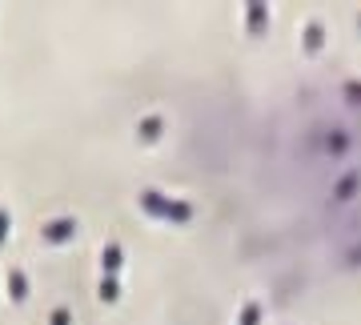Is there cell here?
I'll return each instance as SVG.
<instances>
[{
  "label": "cell",
  "mask_w": 361,
  "mask_h": 325,
  "mask_svg": "<svg viewBox=\"0 0 361 325\" xmlns=\"http://www.w3.org/2000/svg\"><path fill=\"white\" fill-rule=\"evenodd\" d=\"M141 209L149 217H161V221H173V225H185L193 217V205H189V201H169V197H161L157 189H145L141 193Z\"/></svg>",
  "instance_id": "obj_1"
},
{
  "label": "cell",
  "mask_w": 361,
  "mask_h": 325,
  "mask_svg": "<svg viewBox=\"0 0 361 325\" xmlns=\"http://www.w3.org/2000/svg\"><path fill=\"white\" fill-rule=\"evenodd\" d=\"M101 265H104L101 281H116V277H121V265H125V249H121V241H109V245H104Z\"/></svg>",
  "instance_id": "obj_2"
},
{
  "label": "cell",
  "mask_w": 361,
  "mask_h": 325,
  "mask_svg": "<svg viewBox=\"0 0 361 325\" xmlns=\"http://www.w3.org/2000/svg\"><path fill=\"white\" fill-rule=\"evenodd\" d=\"M73 233H77V221H73V217H61V221H49V225H44V241H52V245L68 241Z\"/></svg>",
  "instance_id": "obj_3"
},
{
  "label": "cell",
  "mask_w": 361,
  "mask_h": 325,
  "mask_svg": "<svg viewBox=\"0 0 361 325\" xmlns=\"http://www.w3.org/2000/svg\"><path fill=\"white\" fill-rule=\"evenodd\" d=\"M161 133H165V121H161V117H145L141 125H137L141 145H157V141H161Z\"/></svg>",
  "instance_id": "obj_4"
},
{
  "label": "cell",
  "mask_w": 361,
  "mask_h": 325,
  "mask_svg": "<svg viewBox=\"0 0 361 325\" xmlns=\"http://www.w3.org/2000/svg\"><path fill=\"white\" fill-rule=\"evenodd\" d=\"M245 16H249V32L257 37V32H265V20H269V8L261 4V0H253V4H245Z\"/></svg>",
  "instance_id": "obj_5"
},
{
  "label": "cell",
  "mask_w": 361,
  "mask_h": 325,
  "mask_svg": "<svg viewBox=\"0 0 361 325\" xmlns=\"http://www.w3.org/2000/svg\"><path fill=\"white\" fill-rule=\"evenodd\" d=\"M8 298H13L16 305L28 298V277L20 274V269H16V274H8Z\"/></svg>",
  "instance_id": "obj_6"
},
{
  "label": "cell",
  "mask_w": 361,
  "mask_h": 325,
  "mask_svg": "<svg viewBox=\"0 0 361 325\" xmlns=\"http://www.w3.org/2000/svg\"><path fill=\"white\" fill-rule=\"evenodd\" d=\"M322 40H325V28L322 25L305 28V52H322Z\"/></svg>",
  "instance_id": "obj_7"
},
{
  "label": "cell",
  "mask_w": 361,
  "mask_h": 325,
  "mask_svg": "<svg viewBox=\"0 0 361 325\" xmlns=\"http://www.w3.org/2000/svg\"><path fill=\"white\" fill-rule=\"evenodd\" d=\"M237 325H261V305H257V301H249L245 309H241V317H237Z\"/></svg>",
  "instance_id": "obj_8"
},
{
  "label": "cell",
  "mask_w": 361,
  "mask_h": 325,
  "mask_svg": "<svg viewBox=\"0 0 361 325\" xmlns=\"http://www.w3.org/2000/svg\"><path fill=\"white\" fill-rule=\"evenodd\" d=\"M116 298H121V281H101V301L104 305H116Z\"/></svg>",
  "instance_id": "obj_9"
},
{
  "label": "cell",
  "mask_w": 361,
  "mask_h": 325,
  "mask_svg": "<svg viewBox=\"0 0 361 325\" xmlns=\"http://www.w3.org/2000/svg\"><path fill=\"white\" fill-rule=\"evenodd\" d=\"M349 141H345V133H329V153H345Z\"/></svg>",
  "instance_id": "obj_10"
},
{
  "label": "cell",
  "mask_w": 361,
  "mask_h": 325,
  "mask_svg": "<svg viewBox=\"0 0 361 325\" xmlns=\"http://www.w3.org/2000/svg\"><path fill=\"white\" fill-rule=\"evenodd\" d=\"M353 189H357V177H349L345 185H337V197H353Z\"/></svg>",
  "instance_id": "obj_11"
},
{
  "label": "cell",
  "mask_w": 361,
  "mask_h": 325,
  "mask_svg": "<svg viewBox=\"0 0 361 325\" xmlns=\"http://www.w3.org/2000/svg\"><path fill=\"white\" fill-rule=\"evenodd\" d=\"M4 237H8V209H0V245H4Z\"/></svg>",
  "instance_id": "obj_12"
},
{
  "label": "cell",
  "mask_w": 361,
  "mask_h": 325,
  "mask_svg": "<svg viewBox=\"0 0 361 325\" xmlns=\"http://www.w3.org/2000/svg\"><path fill=\"white\" fill-rule=\"evenodd\" d=\"M345 97H349L353 104H361V85H349V89H345Z\"/></svg>",
  "instance_id": "obj_13"
},
{
  "label": "cell",
  "mask_w": 361,
  "mask_h": 325,
  "mask_svg": "<svg viewBox=\"0 0 361 325\" xmlns=\"http://www.w3.org/2000/svg\"><path fill=\"white\" fill-rule=\"evenodd\" d=\"M52 325H68V309H56V313H52Z\"/></svg>",
  "instance_id": "obj_14"
}]
</instances>
